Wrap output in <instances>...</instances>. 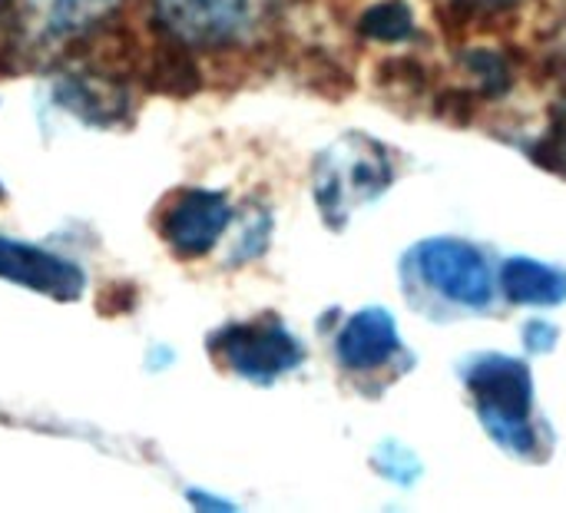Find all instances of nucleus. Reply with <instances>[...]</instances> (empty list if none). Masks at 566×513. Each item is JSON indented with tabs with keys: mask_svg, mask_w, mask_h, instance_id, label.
<instances>
[{
	"mask_svg": "<svg viewBox=\"0 0 566 513\" xmlns=\"http://www.w3.org/2000/svg\"><path fill=\"white\" fill-rule=\"evenodd\" d=\"M358 30L371 40H381V43H398V40H408L411 30H415V17H411V7L405 0H381V3H371L361 20H358Z\"/></svg>",
	"mask_w": 566,
	"mask_h": 513,
	"instance_id": "10",
	"label": "nucleus"
},
{
	"mask_svg": "<svg viewBox=\"0 0 566 513\" xmlns=\"http://www.w3.org/2000/svg\"><path fill=\"white\" fill-rule=\"evenodd\" d=\"M371 468H375L385 481H391V484H398V488H411V484L421 478V461H418V454H415L411 448L398 444V441H385V444L371 454Z\"/></svg>",
	"mask_w": 566,
	"mask_h": 513,
	"instance_id": "11",
	"label": "nucleus"
},
{
	"mask_svg": "<svg viewBox=\"0 0 566 513\" xmlns=\"http://www.w3.org/2000/svg\"><path fill=\"white\" fill-rule=\"evenodd\" d=\"M219 352L226 365L249 381H275L305 362V348L279 318L226 328L219 335Z\"/></svg>",
	"mask_w": 566,
	"mask_h": 513,
	"instance_id": "4",
	"label": "nucleus"
},
{
	"mask_svg": "<svg viewBox=\"0 0 566 513\" xmlns=\"http://www.w3.org/2000/svg\"><path fill=\"white\" fill-rule=\"evenodd\" d=\"M405 269L415 282L461 312H484L494 302V265L484 249L464 239H424L418 242Z\"/></svg>",
	"mask_w": 566,
	"mask_h": 513,
	"instance_id": "3",
	"label": "nucleus"
},
{
	"mask_svg": "<svg viewBox=\"0 0 566 513\" xmlns=\"http://www.w3.org/2000/svg\"><path fill=\"white\" fill-rule=\"evenodd\" d=\"M544 159H547V166L564 163L566 172V109L557 116V123H554V129H551V136H547V153H544Z\"/></svg>",
	"mask_w": 566,
	"mask_h": 513,
	"instance_id": "13",
	"label": "nucleus"
},
{
	"mask_svg": "<svg viewBox=\"0 0 566 513\" xmlns=\"http://www.w3.org/2000/svg\"><path fill=\"white\" fill-rule=\"evenodd\" d=\"M464 388L497 448L511 458H537L541 435L534 425V378L521 358L488 352L464 365Z\"/></svg>",
	"mask_w": 566,
	"mask_h": 513,
	"instance_id": "1",
	"label": "nucleus"
},
{
	"mask_svg": "<svg viewBox=\"0 0 566 513\" xmlns=\"http://www.w3.org/2000/svg\"><path fill=\"white\" fill-rule=\"evenodd\" d=\"M501 289L507 302L531 308H554L566 302V269L537 262L531 255L507 259L501 269Z\"/></svg>",
	"mask_w": 566,
	"mask_h": 513,
	"instance_id": "8",
	"label": "nucleus"
},
{
	"mask_svg": "<svg viewBox=\"0 0 566 513\" xmlns=\"http://www.w3.org/2000/svg\"><path fill=\"white\" fill-rule=\"evenodd\" d=\"M119 0H33L46 33H76L106 17Z\"/></svg>",
	"mask_w": 566,
	"mask_h": 513,
	"instance_id": "9",
	"label": "nucleus"
},
{
	"mask_svg": "<svg viewBox=\"0 0 566 513\" xmlns=\"http://www.w3.org/2000/svg\"><path fill=\"white\" fill-rule=\"evenodd\" d=\"M229 202L222 192L192 189L182 192L166 212H163V235L166 242L182 255H202L209 252L219 235L229 226Z\"/></svg>",
	"mask_w": 566,
	"mask_h": 513,
	"instance_id": "7",
	"label": "nucleus"
},
{
	"mask_svg": "<svg viewBox=\"0 0 566 513\" xmlns=\"http://www.w3.org/2000/svg\"><path fill=\"white\" fill-rule=\"evenodd\" d=\"M560 342V328L547 318H531L524 325V348L534 355H551Z\"/></svg>",
	"mask_w": 566,
	"mask_h": 513,
	"instance_id": "12",
	"label": "nucleus"
},
{
	"mask_svg": "<svg viewBox=\"0 0 566 513\" xmlns=\"http://www.w3.org/2000/svg\"><path fill=\"white\" fill-rule=\"evenodd\" d=\"M451 3L471 7V10H504V7H511V3H517V0H451Z\"/></svg>",
	"mask_w": 566,
	"mask_h": 513,
	"instance_id": "14",
	"label": "nucleus"
},
{
	"mask_svg": "<svg viewBox=\"0 0 566 513\" xmlns=\"http://www.w3.org/2000/svg\"><path fill=\"white\" fill-rule=\"evenodd\" d=\"M159 23L196 46L239 40L252 20V0H153Z\"/></svg>",
	"mask_w": 566,
	"mask_h": 513,
	"instance_id": "5",
	"label": "nucleus"
},
{
	"mask_svg": "<svg viewBox=\"0 0 566 513\" xmlns=\"http://www.w3.org/2000/svg\"><path fill=\"white\" fill-rule=\"evenodd\" d=\"M335 355L342 368L352 375L381 371L401 355V335H398L395 315L388 308L355 312L335 338Z\"/></svg>",
	"mask_w": 566,
	"mask_h": 513,
	"instance_id": "6",
	"label": "nucleus"
},
{
	"mask_svg": "<svg viewBox=\"0 0 566 513\" xmlns=\"http://www.w3.org/2000/svg\"><path fill=\"white\" fill-rule=\"evenodd\" d=\"M391 182L395 166L388 149L365 133L335 139L315 163V202L332 229H342L352 212L381 199Z\"/></svg>",
	"mask_w": 566,
	"mask_h": 513,
	"instance_id": "2",
	"label": "nucleus"
}]
</instances>
